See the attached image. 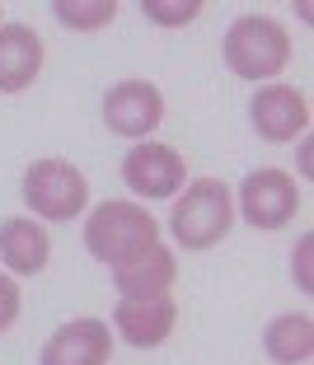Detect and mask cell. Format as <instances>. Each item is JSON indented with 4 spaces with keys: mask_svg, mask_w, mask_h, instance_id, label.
Listing matches in <instances>:
<instances>
[{
    "mask_svg": "<svg viewBox=\"0 0 314 365\" xmlns=\"http://www.w3.org/2000/svg\"><path fill=\"white\" fill-rule=\"evenodd\" d=\"M230 225H235V202H230V187L216 178H197L173 202V215H169V235L193 253L216 248L230 235Z\"/></svg>",
    "mask_w": 314,
    "mask_h": 365,
    "instance_id": "obj_2",
    "label": "cell"
},
{
    "mask_svg": "<svg viewBox=\"0 0 314 365\" xmlns=\"http://www.w3.org/2000/svg\"><path fill=\"white\" fill-rule=\"evenodd\" d=\"M47 253H52V239L38 220H24V215L0 220V258L14 277H38L47 267Z\"/></svg>",
    "mask_w": 314,
    "mask_h": 365,
    "instance_id": "obj_12",
    "label": "cell"
},
{
    "mask_svg": "<svg viewBox=\"0 0 314 365\" xmlns=\"http://www.w3.org/2000/svg\"><path fill=\"white\" fill-rule=\"evenodd\" d=\"M24 202L33 206L38 220H76L89 202V182L76 164L66 160H38L24 169V182H19Z\"/></svg>",
    "mask_w": 314,
    "mask_h": 365,
    "instance_id": "obj_4",
    "label": "cell"
},
{
    "mask_svg": "<svg viewBox=\"0 0 314 365\" xmlns=\"http://www.w3.org/2000/svg\"><path fill=\"white\" fill-rule=\"evenodd\" d=\"M239 211L253 230H282L300 211V187L286 169H253L239 187Z\"/></svg>",
    "mask_w": 314,
    "mask_h": 365,
    "instance_id": "obj_5",
    "label": "cell"
},
{
    "mask_svg": "<svg viewBox=\"0 0 314 365\" xmlns=\"http://www.w3.org/2000/svg\"><path fill=\"white\" fill-rule=\"evenodd\" d=\"M14 319H19V286H14L10 277H0V333H5Z\"/></svg>",
    "mask_w": 314,
    "mask_h": 365,
    "instance_id": "obj_17",
    "label": "cell"
},
{
    "mask_svg": "<svg viewBox=\"0 0 314 365\" xmlns=\"http://www.w3.org/2000/svg\"><path fill=\"white\" fill-rule=\"evenodd\" d=\"M113 333L103 319H71L47 337L38 365H108Z\"/></svg>",
    "mask_w": 314,
    "mask_h": 365,
    "instance_id": "obj_9",
    "label": "cell"
},
{
    "mask_svg": "<svg viewBox=\"0 0 314 365\" xmlns=\"http://www.w3.org/2000/svg\"><path fill=\"white\" fill-rule=\"evenodd\" d=\"M141 10H146V19L164 24V29H183V24H193L197 14H202V5H197V0H178V5H169V0H146Z\"/></svg>",
    "mask_w": 314,
    "mask_h": 365,
    "instance_id": "obj_16",
    "label": "cell"
},
{
    "mask_svg": "<svg viewBox=\"0 0 314 365\" xmlns=\"http://www.w3.org/2000/svg\"><path fill=\"white\" fill-rule=\"evenodd\" d=\"M173 277H178V258H173L164 244H155V248H146V253H136L131 262L113 267V286H118L122 300H127V295H169Z\"/></svg>",
    "mask_w": 314,
    "mask_h": 365,
    "instance_id": "obj_13",
    "label": "cell"
},
{
    "mask_svg": "<svg viewBox=\"0 0 314 365\" xmlns=\"http://www.w3.org/2000/svg\"><path fill=\"white\" fill-rule=\"evenodd\" d=\"M263 351L277 365H305L314 356V319L310 314H277L263 333Z\"/></svg>",
    "mask_w": 314,
    "mask_h": 365,
    "instance_id": "obj_14",
    "label": "cell"
},
{
    "mask_svg": "<svg viewBox=\"0 0 314 365\" xmlns=\"http://www.w3.org/2000/svg\"><path fill=\"white\" fill-rule=\"evenodd\" d=\"M155 244H160V225L136 202H103L85 220V248L108 267H122V262H131L136 253H146Z\"/></svg>",
    "mask_w": 314,
    "mask_h": 365,
    "instance_id": "obj_1",
    "label": "cell"
},
{
    "mask_svg": "<svg viewBox=\"0 0 314 365\" xmlns=\"http://www.w3.org/2000/svg\"><path fill=\"white\" fill-rule=\"evenodd\" d=\"M52 14L66 24V29H76V33H98V29L113 24L118 0H56Z\"/></svg>",
    "mask_w": 314,
    "mask_h": 365,
    "instance_id": "obj_15",
    "label": "cell"
},
{
    "mask_svg": "<svg viewBox=\"0 0 314 365\" xmlns=\"http://www.w3.org/2000/svg\"><path fill=\"white\" fill-rule=\"evenodd\" d=\"M188 169H183V155L173 145H160V140H146V145H131L127 160H122V182H127L136 197L146 202H164L183 187Z\"/></svg>",
    "mask_w": 314,
    "mask_h": 365,
    "instance_id": "obj_6",
    "label": "cell"
},
{
    "mask_svg": "<svg viewBox=\"0 0 314 365\" xmlns=\"http://www.w3.org/2000/svg\"><path fill=\"white\" fill-rule=\"evenodd\" d=\"M103 122L127 140H146L164 122V94L151 80H122L103 94Z\"/></svg>",
    "mask_w": 314,
    "mask_h": 365,
    "instance_id": "obj_7",
    "label": "cell"
},
{
    "mask_svg": "<svg viewBox=\"0 0 314 365\" xmlns=\"http://www.w3.org/2000/svg\"><path fill=\"white\" fill-rule=\"evenodd\" d=\"M43 71V43L29 24H0V94H24Z\"/></svg>",
    "mask_w": 314,
    "mask_h": 365,
    "instance_id": "obj_11",
    "label": "cell"
},
{
    "mask_svg": "<svg viewBox=\"0 0 314 365\" xmlns=\"http://www.w3.org/2000/svg\"><path fill=\"white\" fill-rule=\"evenodd\" d=\"M249 122L263 140L286 145V140H295L310 127V103H305V94L291 89V85H263L249 103Z\"/></svg>",
    "mask_w": 314,
    "mask_h": 365,
    "instance_id": "obj_8",
    "label": "cell"
},
{
    "mask_svg": "<svg viewBox=\"0 0 314 365\" xmlns=\"http://www.w3.org/2000/svg\"><path fill=\"white\" fill-rule=\"evenodd\" d=\"M226 66L244 80H272L277 71H286L291 61V33L277 19H263V14H244V19L230 24L226 43Z\"/></svg>",
    "mask_w": 314,
    "mask_h": 365,
    "instance_id": "obj_3",
    "label": "cell"
},
{
    "mask_svg": "<svg viewBox=\"0 0 314 365\" xmlns=\"http://www.w3.org/2000/svg\"><path fill=\"white\" fill-rule=\"evenodd\" d=\"M310 248H314V239L300 235V244H295V281H300V290L314 286V281H310Z\"/></svg>",
    "mask_w": 314,
    "mask_h": 365,
    "instance_id": "obj_18",
    "label": "cell"
},
{
    "mask_svg": "<svg viewBox=\"0 0 314 365\" xmlns=\"http://www.w3.org/2000/svg\"><path fill=\"white\" fill-rule=\"evenodd\" d=\"M173 319H178V304L169 295H127L113 309V328L131 346H160L173 333Z\"/></svg>",
    "mask_w": 314,
    "mask_h": 365,
    "instance_id": "obj_10",
    "label": "cell"
}]
</instances>
